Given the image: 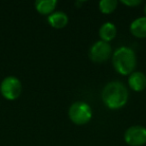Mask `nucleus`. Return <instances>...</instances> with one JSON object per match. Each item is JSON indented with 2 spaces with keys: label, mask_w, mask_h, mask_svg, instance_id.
Listing matches in <instances>:
<instances>
[{
  "label": "nucleus",
  "mask_w": 146,
  "mask_h": 146,
  "mask_svg": "<svg viewBox=\"0 0 146 146\" xmlns=\"http://www.w3.org/2000/svg\"><path fill=\"white\" fill-rule=\"evenodd\" d=\"M128 83H129L130 88H132L134 91H142L146 87L145 74L139 71L132 72L128 79Z\"/></svg>",
  "instance_id": "0eeeda50"
},
{
  "label": "nucleus",
  "mask_w": 146,
  "mask_h": 146,
  "mask_svg": "<svg viewBox=\"0 0 146 146\" xmlns=\"http://www.w3.org/2000/svg\"><path fill=\"white\" fill-rule=\"evenodd\" d=\"M130 31L138 38L146 37V16L135 19L130 25Z\"/></svg>",
  "instance_id": "6e6552de"
},
{
  "label": "nucleus",
  "mask_w": 146,
  "mask_h": 146,
  "mask_svg": "<svg viewBox=\"0 0 146 146\" xmlns=\"http://www.w3.org/2000/svg\"><path fill=\"white\" fill-rule=\"evenodd\" d=\"M124 139L130 146H141L146 143V128L135 125L129 127L125 131Z\"/></svg>",
  "instance_id": "423d86ee"
},
{
  "label": "nucleus",
  "mask_w": 146,
  "mask_h": 146,
  "mask_svg": "<svg viewBox=\"0 0 146 146\" xmlns=\"http://www.w3.org/2000/svg\"><path fill=\"white\" fill-rule=\"evenodd\" d=\"M111 46L108 42L100 40L95 42L89 50V57L94 62H103L111 55Z\"/></svg>",
  "instance_id": "39448f33"
},
{
  "label": "nucleus",
  "mask_w": 146,
  "mask_h": 146,
  "mask_svg": "<svg viewBox=\"0 0 146 146\" xmlns=\"http://www.w3.org/2000/svg\"><path fill=\"white\" fill-rule=\"evenodd\" d=\"M22 90L21 82L15 76H8L4 78L0 84V92L3 97L8 100H14L19 97Z\"/></svg>",
  "instance_id": "20e7f679"
},
{
  "label": "nucleus",
  "mask_w": 146,
  "mask_h": 146,
  "mask_svg": "<svg viewBox=\"0 0 146 146\" xmlns=\"http://www.w3.org/2000/svg\"><path fill=\"white\" fill-rule=\"evenodd\" d=\"M112 62L114 68L118 73L122 75L131 74L136 65L135 52L129 47H119L114 51Z\"/></svg>",
  "instance_id": "f03ea898"
},
{
  "label": "nucleus",
  "mask_w": 146,
  "mask_h": 146,
  "mask_svg": "<svg viewBox=\"0 0 146 146\" xmlns=\"http://www.w3.org/2000/svg\"><path fill=\"white\" fill-rule=\"evenodd\" d=\"M122 3L129 7H134V6L139 5L140 3H141V0H129V1H128V0H123Z\"/></svg>",
  "instance_id": "ddd939ff"
},
{
  "label": "nucleus",
  "mask_w": 146,
  "mask_h": 146,
  "mask_svg": "<svg viewBox=\"0 0 146 146\" xmlns=\"http://www.w3.org/2000/svg\"><path fill=\"white\" fill-rule=\"evenodd\" d=\"M48 22L54 28H63L68 23V17L62 11H57L49 15Z\"/></svg>",
  "instance_id": "1a4fd4ad"
},
{
  "label": "nucleus",
  "mask_w": 146,
  "mask_h": 146,
  "mask_svg": "<svg viewBox=\"0 0 146 146\" xmlns=\"http://www.w3.org/2000/svg\"><path fill=\"white\" fill-rule=\"evenodd\" d=\"M144 12H145V14H146V5H145V7H144Z\"/></svg>",
  "instance_id": "4468645a"
},
{
  "label": "nucleus",
  "mask_w": 146,
  "mask_h": 146,
  "mask_svg": "<svg viewBox=\"0 0 146 146\" xmlns=\"http://www.w3.org/2000/svg\"><path fill=\"white\" fill-rule=\"evenodd\" d=\"M99 35L101 39L105 42L112 40L116 35V27L113 23L105 22L99 29Z\"/></svg>",
  "instance_id": "9d476101"
},
{
  "label": "nucleus",
  "mask_w": 146,
  "mask_h": 146,
  "mask_svg": "<svg viewBox=\"0 0 146 146\" xmlns=\"http://www.w3.org/2000/svg\"><path fill=\"white\" fill-rule=\"evenodd\" d=\"M68 114L71 121L78 125H82V124L87 123L91 119L92 110L86 102L77 101L74 102L70 106Z\"/></svg>",
  "instance_id": "7ed1b4c3"
},
{
  "label": "nucleus",
  "mask_w": 146,
  "mask_h": 146,
  "mask_svg": "<svg viewBox=\"0 0 146 146\" xmlns=\"http://www.w3.org/2000/svg\"><path fill=\"white\" fill-rule=\"evenodd\" d=\"M116 7H117V1L116 0H101L99 2L100 10L105 14L113 12Z\"/></svg>",
  "instance_id": "f8f14e48"
},
{
  "label": "nucleus",
  "mask_w": 146,
  "mask_h": 146,
  "mask_svg": "<svg viewBox=\"0 0 146 146\" xmlns=\"http://www.w3.org/2000/svg\"><path fill=\"white\" fill-rule=\"evenodd\" d=\"M57 5L56 0H37L35 2V7L37 11L41 14H49L54 10Z\"/></svg>",
  "instance_id": "9b49d317"
},
{
  "label": "nucleus",
  "mask_w": 146,
  "mask_h": 146,
  "mask_svg": "<svg viewBox=\"0 0 146 146\" xmlns=\"http://www.w3.org/2000/svg\"><path fill=\"white\" fill-rule=\"evenodd\" d=\"M102 99L105 105L111 109H118L126 104L128 90L119 81H112L105 85L102 90Z\"/></svg>",
  "instance_id": "f257e3e1"
}]
</instances>
